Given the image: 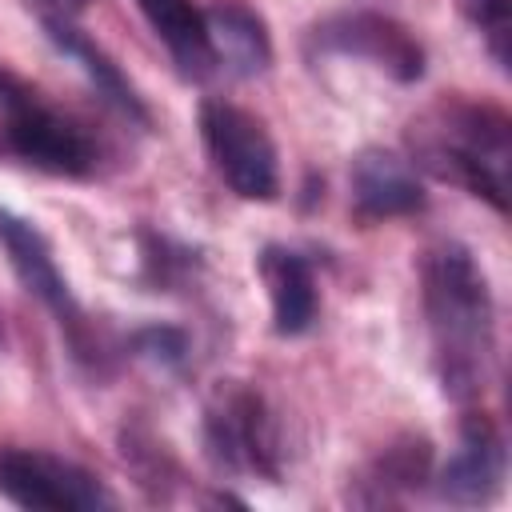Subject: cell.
<instances>
[{
	"mask_svg": "<svg viewBox=\"0 0 512 512\" xmlns=\"http://www.w3.org/2000/svg\"><path fill=\"white\" fill-rule=\"evenodd\" d=\"M420 300L440 392L468 404L484 392L496 360V300L488 272L460 240H440L420 264Z\"/></svg>",
	"mask_w": 512,
	"mask_h": 512,
	"instance_id": "obj_1",
	"label": "cell"
},
{
	"mask_svg": "<svg viewBox=\"0 0 512 512\" xmlns=\"http://www.w3.org/2000/svg\"><path fill=\"white\" fill-rule=\"evenodd\" d=\"M412 164L464 188L500 216L508 212V172H512V124L504 108L444 96L408 124Z\"/></svg>",
	"mask_w": 512,
	"mask_h": 512,
	"instance_id": "obj_2",
	"label": "cell"
},
{
	"mask_svg": "<svg viewBox=\"0 0 512 512\" xmlns=\"http://www.w3.org/2000/svg\"><path fill=\"white\" fill-rule=\"evenodd\" d=\"M4 124H0V152L24 168H36L44 176H68L84 180L100 164V148L88 136L84 124L52 108L28 80H20L0 100Z\"/></svg>",
	"mask_w": 512,
	"mask_h": 512,
	"instance_id": "obj_3",
	"label": "cell"
},
{
	"mask_svg": "<svg viewBox=\"0 0 512 512\" xmlns=\"http://www.w3.org/2000/svg\"><path fill=\"white\" fill-rule=\"evenodd\" d=\"M204 456L228 476H256L268 484L280 480V428L260 388L232 380L212 392L204 408Z\"/></svg>",
	"mask_w": 512,
	"mask_h": 512,
	"instance_id": "obj_4",
	"label": "cell"
},
{
	"mask_svg": "<svg viewBox=\"0 0 512 512\" xmlns=\"http://www.w3.org/2000/svg\"><path fill=\"white\" fill-rule=\"evenodd\" d=\"M0 248H4V256H8V264H12L16 280H20V288H24L28 296H36V300L56 316V324H60V332H64L72 356H76L84 368L100 372L104 360H108V352H104L96 328L88 324V316H84V308H80L72 284L64 280V272H60V264H56V256H52L48 236H44L32 220H24L20 212H12V208L0 204Z\"/></svg>",
	"mask_w": 512,
	"mask_h": 512,
	"instance_id": "obj_5",
	"label": "cell"
},
{
	"mask_svg": "<svg viewBox=\"0 0 512 512\" xmlns=\"http://www.w3.org/2000/svg\"><path fill=\"white\" fill-rule=\"evenodd\" d=\"M196 124L216 176L240 200L268 204L280 196V156L260 116L228 100H204Z\"/></svg>",
	"mask_w": 512,
	"mask_h": 512,
	"instance_id": "obj_6",
	"label": "cell"
},
{
	"mask_svg": "<svg viewBox=\"0 0 512 512\" xmlns=\"http://www.w3.org/2000/svg\"><path fill=\"white\" fill-rule=\"evenodd\" d=\"M304 52H308V60H316V56L364 60L396 84H416L428 68V56H424V44L416 40V32L408 24H400L396 16L372 12V8H348V12H332V16L316 20L304 36Z\"/></svg>",
	"mask_w": 512,
	"mask_h": 512,
	"instance_id": "obj_7",
	"label": "cell"
},
{
	"mask_svg": "<svg viewBox=\"0 0 512 512\" xmlns=\"http://www.w3.org/2000/svg\"><path fill=\"white\" fill-rule=\"evenodd\" d=\"M0 496L28 512H92L108 508V488L76 460L40 448H0Z\"/></svg>",
	"mask_w": 512,
	"mask_h": 512,
	"instance_id": "obj_8",
	"label": "cell"
},
{
	"mask_svg": "<svg viewBox=\"0 0 512 512\" xmlns=\"http://www.w3.org/2000/svg\"><path fill=\"white\" fill-rule=\"evenodd\" d=\"M504 476H508L504 432L496 428V420L488 412H464L460 448L432 476L436 496L456 508H484L504 492Z\"/></svg>",
	"mask_w": 512,
	"mask_h": 512,
	"instance_id": "obj_9",
	"label": "cell"
},
{
	"mask_svg": "<svg viewBox=\"0 0 512 512\" xmlns=\"http://www.w3.org/2000/svg\"><path fill=\"white\" fill-rule=\"evenodd\" d=\"M348 196L352 216L360 224H380L396 216H416L428 204V192L416 176V164L388 152V148H364L348 168Z\"/></svg>",
	"mask_w": 512,
	"mask_h": 512,
	"instance_id": "obj_10",
	"label": "cell"
},
{
	"mask_svg": "<svg viewBox=\"0 0 512 512\" xmlns=\"http://www.w3.org/2000/svg\"><path fill=\"white\" fill-rule=\"evenodd\" d=\"M40 28H44V36L52 40V48L84 72V80L96 88V96H100L108 108H116L124 120H132V124H140V128L152 124V112H148L144 96L136 92V84L120 72V64H116L92 36H84L64 12H40Z\"/></svg>",
	"mask_w": 512,
	"mask_h": 512,
	"instance_id": "obj_11",
	"label": "cell"
},
{
	"mask_svg": "<svg viewBox=\"0 0 512 512\" xmlns=\"http://www.w3.org/2000/svg\"><path fill=\"white\" fill-rule=\"evenodd\" d=\"M432 484V440L424 432H404L388 440L348 484V500L360 508L400 504Z\"/></svg>",
	"mask_w": 512,
	"mask_h": 512,
	"instance_id": "obj_12",
	"label": "cell"
},
{
	"mask_svg": "<svg viewBox=\"0 0 512 512\" xmlns=\"http://www.w3.org/2000/svg\"><path fill=\"white\" fill-rule=\"evenodd\" d=\"M256 272L268 288L272 304V332L276 336H304L316 324L320 292L308 256H300L288 244H264L256 256Z\"/></svg>",
	"mask_w": 512,
	"mask_h": 512,
	"instance_id": "obj_13",
	"label": "cell"
},
{
	"mask_svg": "<svg viewBox=\"0 0 512 512\" xmlns=\"http://www.w3.org/2000/svg\"><path fill=\"white\" fill-rule=\"evenodd\" d=\"M136 8L148 20V28L156 32V40L168 48V56L184 80H208L220 68L216 52H212L204 8H196L192 0H136Z\"/></svg>",
	"mask_w": 512,
	"mask_h": 512,
	"instance_id": "obj_14",
	"label": "cell"
},
{
	"mask_svg": "<svg viewBox=\"0 0 512 512\" xmlns=\"http://www.w3.org/2000/svg\"><path fill=\"white\" fill-rule=\"evenodd\" d=\"M216 64L236 76H264L272 68V36L260 12L240 0H216L204 8Z\"/></svg>",
	"mask_w": 512,
	"mask_h": 512,
	"instance_id": "obj_15",
	"label": "cell"
},
{
	"mask_svg": "<svg viewBox=\"0 0 512 512\" xmlns=\"http://www.w3.org/2000/svg\"><path fill=\"white\" fill-rule=\"evenodd\" d=\"M204 268L200 252L164 236V232H140V284H148V292H176L188 280H196Z\"/></svg>",
	"mask_w": 512,
	"mask_h": 512,
	"instance_id": "obj_16",
	"label": "cell"
},
{
	"mask_svg": "<svg viewBox=\"0 0 512 512\" xmlns=\"http://www.w3.org/2000/svg\"><path fill=\"white\" fill-rule=\"evenodd\" d=\"M460 16L480 32L492 64L512 72V0H456Z\"/></svg>",
	"mask_w": 512,
	"mask_h": 512,
	"instance_id": "obj_17",
	"label": "cell"
},
{
	"mask_svg": "<svg viewBox=\"0 0 512 512\" xmlns=\"http://www.w3.org/2000/svg\"><path fill=\"white\" fill-rule=\"evenodd\" d=\"M132 352L160 364V368H180L188 360V332L172 324H148L132 332Z\"/></svg>",
	"mask_w": 512,
	"mask_h": 512,
	"instance_id": "obj_18",
	"label": "cell"
},
{
	"mask_svg": "<svg viewBox=\"0 0 512 512\" xmlns=\"http://www.w3.org/2000/svg\"><path fill=\"white\" fill-rule=\"evenodd\" d=\"M16 84H20V76H16V72H8V68L0 64V100H4V96H8Z\"/></svg>",
	"mask_w": 512,
	"mask_h": 512,
	"instance_id": "obj_19",
	"label": "cell"
},
{
	"mask_svg": "<svg viewBox=\"0 0 512 512\" xmlns=\"http://www.w3.org/2000/svg\"><path fill=\"white\" fill-rule=\"evenodd\" d=\"M56 4H60V8H84L88 0H56Z\"/></svg>",
	"mask_w": 512,
	"mask_h": 512,
	"instance_id": "obj_20",
	"label": "cell"
}]
</instances>
